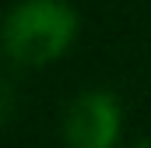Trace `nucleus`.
<instances>
[{"label": "nucleus", "instance_id": "f257e3e1", "mask_svg": "<svg viewBox=\"0 0 151 148\" xmlns=\"http://www.w3.org/2000/svg\"><path fill=\"white\" fill-rule=\"evenodd\" d=\"M77 25L67 0H18L4 18V53L21 67H49L74 46Z\"/></svg>", "mask_w": 151, "mask_h": 148}, {"label": "nucleus", "instance_id": "f03ea898", "mask_svg": "<svg viewBox=\"0 0 151 148\" xmlns=\"http://www.w3.org/2000/svg\"><path fill=\"white\" fill-rule=\"evenodd\" d=\"M67 148H116L123 134V106L109 88H84L63 110Z\"/></svg>", "mask_w": 151, "mask_h": 148}, {"label": "nucleus", "instance_id": "7ed1b4c3", "mask_svg": "<svg viewBox=\"0 0 151 148\" xmlns=\"http://www.w3.org/2000/svg\"><path fill=\"white\" fill-rule=\"evenodd\" d=\"M137 148H151V141H141V145H137Z\"/></svg>", "mask_w": 151, "mask_h": 148}]
</instances>
